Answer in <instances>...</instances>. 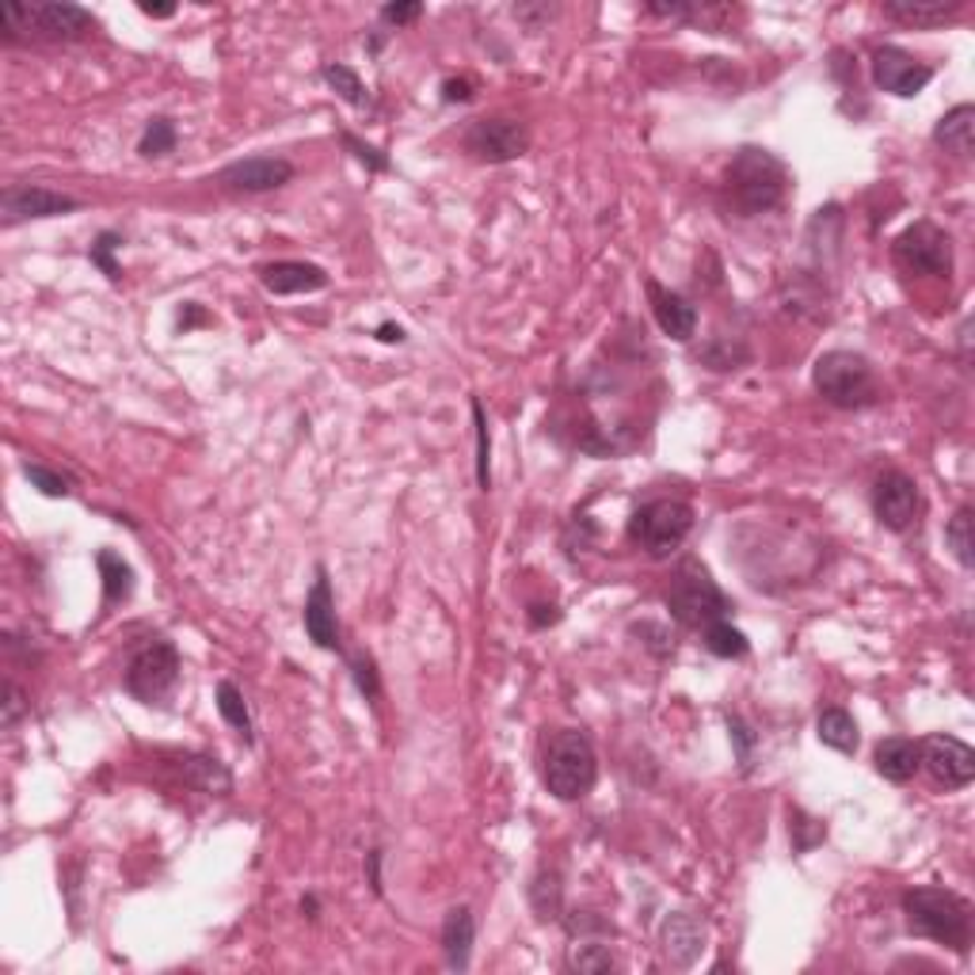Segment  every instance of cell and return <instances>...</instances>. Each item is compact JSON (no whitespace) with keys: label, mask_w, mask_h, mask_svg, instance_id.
<instances>
[{"label":"cell","mask_w":975,"mask_h":975,"mask_svg":"<svg viewBox=\"0 0 975 975\" xmlns=\"http://www.w3.org/2000/svg\"><path fill=\"white\" fill-rule=\"evenodd\" d=\"M907 930L914 938H930L953 953L972 949V903L949 888H911L903 896Z\"/></svg>","instance_id":"cell-1"},{"label":"cell","mask_w":975,"mask_h":975,"mask_svg":"<svg viewBox=\"0 0 975 975\" xmlns=\"http://www.w3.org/2000/svg\"><path fill=\"white\" fill-rule=\"evenodd\" d=\"M785 187H789L785 164L770 149H758V145H743L740 153L732 156L728 172H724V191H728L732 206L743 218L774 210L785 198Z\"/></svg>","instance_id":"cell-2"},{"label":"cell","mask_w":975,"mask_h":975,"mask_svg":"<svg viewBox=\"0 0 975 975\" xmlns=\"http://www.w3.org/2000/svg\"><path fill=\"white\" fill-rule=\"evenodd\" d=\"M541 781L557 800H583L599 781V755L580 728H560L541 751Z\"/></svg>","instance_id":"cell-3"},{"label":"cell","mask_w":975,"mask_h":975,"mask_svg":"<svg viewBox=\"0 0 975 975\" xmlns=\"http://www.w3.org/2000/svg\"><path fill=\"white\" fill-rule=\"evenodd\" d=\"M0 20H4L0 39L8 46L31 43V39L73 43V39H85L96 28V15L80 4H4Z\"/></svg>","instance_id":"cell-4"},{"label":"cell","mask_w":975,"mask_h":975,"mask_svg":"<svg viewBox=\"0 0 975 975\" xmlns=\"http://www.w3.org/2000/svg\"><path fill=\"white\" fill-rule=\"evenodd\" d=\"M667 610L671 617L686 629H705L713 622H724L732 614V599L716 587V580L709 576L705 565L698 560H686L675 572L671 587H667Z\"/></svg>","instance_id":"cell-5"},{"label":"cell","mask_w":975,"mask_h":975,"mask_svg":"<svg viewBox=\"0 0 975 975\" xmlns=\"http://www.w3.org/2000/svg\"><path fill=\"white\" fill-rule=\"evenodd\" d=\"M812 382H815V393L828 404H834V408L857 412L877 404V374H873L869 362L854 351L820 354L812 370Z\"/></svg>","instance_id":"cell-6"},{"label":"cell","mask_w":975,"mask_h":975,"mask_svg":"<svg viewBox=\"0 0 975 975\" xmlns=\"http://www.w3.org/2000/svg\"><path fill=\"white\" fill-rule=\"evenodd\" d=\"M127 690L142 705H164L179 682V651L168 636H142L127 659Z\"/></svg>","instance_id":"cell-7"},{"label":"cell","mask_w":975,"mask_h":975,"mask_svg":"<svg viewBox=\"0 0 975 975\" xmlns=\"http://www.w3.org/2000/svg\"><path fill=\"white\" fill-rule=\"evenodd\" d=\"M690 530H693V507L686 500L644 503V507L633 515V526H629V534L640 541V549L656 560L671 557Z\"/></svg>","instance_id":"cell-8"},{"label":"cell","mask_w":975,"mask_h":975,"mask_svg":"<svg viewBox=\"0 0 975 975\" xmlns=\"http://www.w3.org/2000/svg\"><path fill=\"white\" fill-rule=\"evenodd\" d=\"M896 260L903 263L911 275L949 278L953 275V241L945 229L933 221H914L896 237Z\"/></svg>","instance_id":"cell-9"},{"label":"cell","mask_w":975,"mask_h":975,"mask_svg":"<svg viewBox=\"0 0 975 975\" xmlns=\"http://www.w3.org/2000/svg\"><path fill=\"white\" fill-rule=\"evenodd\" d=\"M919 511H922V495L914 476L899 473V469H888V473L877 476V484H873V515H877L884 530L907 534L919 523Z\"/></svg>","instance_id":"cell-10"},{"label":"cell","mask_w":975,"mask_h":975,"mask_svg":"<svg viewBox=\"0 0 975 975\" xmlns=\"http://www.w3.org/2000/svg\"><path fill=\"white\" fill-rule=\"evenodd\" d=\"M0 210H4V226H20V221L39 218H65V213L80 210V198L43 184H12L0 195Z\"/></svg>","instance_id":"cell-11"},{"label":"cell","mask_w":975,"mask_h":975,"mask_svg":"<svg viewBox=\"0 0 975 975\" xmlns=\"http://www.w3.org/2000/svg\"><path fill=\"white\" fill-rule=\"evenodd\" d=\"M465 149L476 161L507 164V161H518V156L530 149V134H526V127L515 119H476L473 127L465 130Z\"/></svg>","instance_id":"cell-12"},{"label":"cell","mask_w":975,"mask_h":975,"mask_svg":"<svg viewBox=\"0 0 975 975\" xmlns=\"http://www.w3.org/2000/svg\"><path fill=\"white\" fill-rule=\"evenodd\" d=\"M922 747V766L938 785L945 789H964L975 778V751L956 735H930Z\"/></svg>","instance_id":"cell-13"},{"label":"cell","mask_w":975,"mask_h":975,"mask_svg":"<svg viewBox=\"0 0 975 975\" xmlns=\"http://www.w3.org/2000/svg\"><path fill=\"white\" fill-rule=\"evenodd\" d=\"M873 80H877L880 92L911 99L933 80V69L899 46H877V54H873Z\"/></svg>","instance_id":"cell-14"},{"label":"cell","mask_w":975,"mask_h":975,"mask_svg":"<svg viewBox=\"0 0 975 975\" xmlns=\"http://www.w3.org/2000/svg\"><path fill=\"white\" fill-rule=\"evenodd\" d=\"M294 179V164L286 156H244V161H233L229 168H221L218 184L226 191H241V195H263V191H278Z\"/></svg>","instance_id":"cell-15"},{"label":"cell","mask_w":975,"mask_h":975,"mask_svg":"<svg viewBox=\"0 0 975 975\" xmlns=\"http://www.w3.org/2000/svg\"><path fill=\"white\" fill-rule=\"evenodd\" d=\"M305 633L317 648L336 651L340 648V622H336V599H332V583H328V572L317 568V583H313L309 599H305L302 610Z\"/></svg>","instance_id":"cell-16"},{"label":"cell","mask_w":975,"mask_h":975,"mask_svg":"<svg viewBox=\"0 0 975 975\" xmlns=\"http://www.w3.org/2000/svg\"><path fill=\"white\" fill-rule=\"evenodd\" d=\"M659 941H664V956L671 968H693L698 964V956L705 953V941H709V930L701 919H693V914H671V919L664 922V930H659Z\"/></svg>","instance_id":"cell-17"},{"label":"cell","mask_w":975,"mask_h":975,"mask_svg":"<svg viewBox=\"0 0 975 975\" xmlns=\"http://www.w3.org/2000/svg\"><path fill=\"white\" fill-rule=\"evenodd\" d=\"M644 291H648L651 313H656V325L664 328V336H671V340L686 343L693 332H698V309H693V305L686 302L682 294H675V291H667V286H659L656 278H648V283H644Z\"/></svg>","instance_id":"cell-18"},{"label":"cell","mask_w":975,"mask_h":975,"mask_svg":"<svg viewBox=\"0 0 975 975\" xmlns=\"http://www.w3.org/2000/svg\"><path fill=\"white\" fill-rule=\"evenodd\" d=\"M260 283L263 291L271 294H313V291H325L328 275L325 267L317 263H305V260H278V263H263L260 267Z\"/></svg>","instance_id":"cell-19"},{"label":"cell","mask_w":975,"mask_h":975,"mask_svg":"<svg viewBox=\"0 0 975 975\" xmlns=\"http://www.w3.org/2000/svg\"><path fill=\"white\" fill-rule=\"evenodd\" d=\"M873 766H877V774L884 781L903 785L919 774L922 747L914 740H903V735H888V740H880L877 751H873Z\"/></svg>","instance_id":"cell-20"},{"label":"cell","mask_w":975,"mask_h":975,"mask_svg":"<svg viewBox=\"0 0 975 975\" xmlns=\"http://www.w3.org/2000/svg\"><path fill=\"white\" fill-rule=\"evenodd\" d=\"M884 15L903 28H941L964 8V0H884Z\"/></svg>","instance_id":"cell-21"},{"label":"cell","mask_w":975,"mask_h":975,"mask_svg":"<svg viewBox=\"0 0 975 975\" xmlns=\"http://www.w3.org/2000/svg\"><path fill=\"white\" fill-rule=\"evenodd\" d=\"M473 938H476V922L469 907H453L442 922V953L446 964L453 972H465L469 968V956H473Z\"/></svg>","instance_id":"cell-22"},{"label":"cell","mask_w":975,"mask_h":975,"mask_svg":"<svg viewBox=\"0 0 975 975\" xmlns=\"http://www.w3.org/2000/svg\"><path fill=\"white\" fill-rule=\"evenodd\" d=\"M933 142L945 149V153L968 161L972 149H975V107L961 103V107H953L949 114H941V122L933 127Z\"/></svg>","instance_id":"cell-23"},{"label":"cell","mask_w":975,"mask_h":975,"mask_svg":"<svg viewBox=\"0 0 975 975\" xmlns=\"http://www.w3.org/2000/svg\"><path fill=\"white\" fill-rule=\"evenodd\" d=\"M96 565H99V576H103V602H107V606H114V602H127L130 594H134V568H130L119 552L99 549Z\"/></svg>","instance_id":"cell-24"},{"label":"cell","mask_w":975,"mask_h":975,"mask_svg":"<svg viewBox=\"0 0 975 975\" xmlns=\"http://www.w3.org/2000/svg\"><path fill=\"white\" fill-rule=\"evenodd\" d=\"M815 728H820L823 747L839 751V755H854L857 743H862V735H857V721L846 713V709H823Z\"/></svg>","instance_id":"cell-25"},{"label":"cell","mask_w":975,"mask_h":975,"mask_svg":"<svg viewBox=\"0 0 975 975\" xmlns=\"http://www.w3.org/2000/svg\"><path fill=\"white\" fill-rule=\"evenodd\" d=\"M184 778L195 785V789H202V792H229L233 789V778H229V770L226 766L218 763V758H210V755H187L184 758Z\"/></svg>","instance_id":"cell-26"},{"label":"cell","mask_w":975,"mask_h":975,"mask_svg":"<svg viewBox=\"0 0 975 975\" xmlns=\"http://www.w3.org/2000/svg\"><path fill=\"white\" fill-rule=\"evenodd\" d=\"M701 633H705V648L713 651L716 659H743V656H747V651H751L747 636L735 629L728 617H724V622L705 625V629H701Z\"/></svg>","instance_id":"cell-27"},{"label":"cell","mask_w":975,"mask_h":975,"mask_svg":"<svg viewBox=\"0 0 975 975\" xmlns=\"http://www.w3.org/2000/svg\"><path fill=\"white\" fill-rule=\"evenodd\" d=\"M179 142V130L172 119H164V114H156V119H149L142 142H138V153L145 156V161H161V156H168L172 149H176Z\"/></svg>","instance_id":"cell-28"},{"label":"cell","mask_w":975,"mask_h":975,"mask_svg":"<svg viewBox=\"0 0 975 975\" xmlns=\"http://www.w3.org/2000/svg\"><path fill=\"white\" fill-rule=\"evenodd\" d=\"M218 713L226 716L229 728L241 732V740H244V743H252V716H248L244 693L237 690L233 682H218Z\"/></svg>","instance_id":"cell-29"},{"label":"cell","mask_w":975,"mask_h":975,"mask_svg":"<svg viewBox=\"0 0 975 975\" xmlns=\"http://www.w3.org/2000/svg\"><path fill=\"white\" fill-rule=\"evenodd\" d=\"M325 80H328V85H332V92L340 96L343 103H351V107H366V103H370L366 85H362L359 73H354L351 65H340V62L325 65Z\"/></svg>","instance_id":"cell-30"},{"label":"cell","mask_w":975,"mask_h":975,"mask_svg":"<svg viewBox=\"0 0 975 975\" xmlns=\"http://www.w3.org/2000/svg\"><path fill=\"white\" fill-rule=\"evenodd\" d=\"M945 541L953 549V557L961 560V568L975 565V541H972V507H961L945 526Z\"/></svg>","instance_id":"cell-31"},{"label":"cell","mask_w":975,"mask_h":975,"mask_svg":"<svg viewBox=\"0 0 975 975\" xmlns=\"http://www.w3.org/2000/svg\"><path fill=\"white\" fill-rule=\"evenodd\" d=\"M568 964H572L580 975H602V972L614 968V956H610V949L599 945V941H580V945H572Z\"/></svg>","instance_id":"cell-32"},{"label":"cell","mask_w":975,"mask_h":975,"mask_svg":"<svg viewBox=\"0 0 975 975\" xmlns=\"http://www.w3.org/2000/svg\"><path fill=\"white\" fill-rule=\"evenodd\" d=\"M473 427H476V484L481 492L492 488V439H488V419H484V404L473 401Z\"/></svg>","instance_id":"cell-33"},{"label":"cell","mask_w":975,"mask_h":975,"mask_svg":"<svg viewBox=\"0 0 975 975\" xmlns=\"http://www.w3.org/2000/svg\"><path fill=\"white\" fill-rule=\"evenodd\" d=\"M701 362H705L709 370H735L740 362H747V347L743 343H728L724 336H716L713 343L705 347V351L698 354Z\"/></svg>","instance_id":"cell-34"},{"label":"cell","mask_w":975,"mask_h":975,"mask_svg":"<svg viewBox=\"0 0 975 975\" xmlns=\"http://www.w3.org/2000/svg\"><path fill=\"white\" fill-rule=\"evenodd\" d=\"M119 244H122V237L114 233V229H107V233H99L92 241V248H88V260H92L96 267L111 278V283H119V278H122V267L114 263V248H119Z\"/></svg>","instance_id":"cell-35"},{"label":"cell","mask_w":975,"mask_h":975,"mask_svg":"<svg viewBox=\"0 0 975 975\" xmlns=\"http://www.w3.org/2000/svg\"><path fill=\"white\" fill-rule=\"evenodd\" d=\"M23 476H28V481L35 484L43 495H50V500H65V495L73 492L69 476L54 473V469H46V465H31V461H28V465H23Z\"/></svg>","instance_id":"cell-36"},{"label":"cell","mask_w":975,"mask_h":975,"mask_svg":"<svg viewBox=\"0 0 975 975\" xmlns=\"http://www.w3.org/2000/svg\"><path fill=\"white\" fill-rule=\"evenodd\" d=\"M728 735L735 743V758H740V770H751V755H755V732L743 724V716L728 713Z\"/></svg>","instance_id":"cell-37"},{"label":"cell","mask_w":975,"mask_h":975,"mask_svg":"<svg viewBox=\"0 0 975 975\" xmlns=\"http://www.w3.org/2000/svg\"><path fill=\"white\" fill-rule=\"evenodd\" d=\"M351 675H354V686H359V693L366 701H374L377 693H382V682H377V667L370 656H354L351 659Z\"/></svg>","instance_id":"cell-38"},{"label":"cell","mask_w":975,"mask_h":975,"mask_svg":"<svg viewBox=\"0 0 975 975\" xmlns=\"http://www.w3.org/2000/svg\"><path fill=\"white\" fill-rule=\"evenodd\" d=\"M792 820H797V823H792V828H789V831H797V839H792V846H797L800 854H808V850H812L815 842H823V839H828V828H823L820 820H808L804 812H792Z\"/></svg>","instance_id":"cell-39"},{"label":"cell","mask_w":975,"mask_h":975,"mask_svg":"<svg viewBox=\"0 0 975 975\" xmlns=\"http://www.w3.org/2000/svg\"><path fill=\"white\" fill-rule=\"evenodd\" d=\"M343 145L351 149V153H354V161H362L370 172H390V156H385L377 145L362 142V138H354V134H343Z\"/></svg>","instance_id":"cell-40"},{"label":"cell","mask_w":975,"mask_h":975,"mask_svg":"<svg viewBox=\"0 0 975 975\" xmlns=\"http://www.w3.org/2000/svg\"><path fill=\"white\" fill-rule=\"evenodd\" d=\"M0 705H4V713H0V724H4V728H15V721L28 713V705H23V693H20V686H15V682H4V701H0Z\"/></svg>","instance_id":"cell-41"},{"label":"cell","mask_w":975,"mask_h":975,"mask_svg":"<svg viewBox=\"0 0 975 975\" xmlns=\"http://www.w3.org/2000/svg\"><path fill=\"white\" fill-rule=\"evenodd\" d=\"M424 15V4H385L382 8V20L393 23V28H404V23L419 20Z\"/></svg>","instance_id":"cell-42"},{"label":"cell","mask_w":975,"mask_h":975,"mask_svg":"<svg viewBox=\"0 0 975 975\" xmlns=\"http://www.w3.org/2000/svg\"><path fill=\"white\" fill-rule=\"evenodd\" d=\"M469 99H473V80L458 77L442 85V103H469Z\"/></svg>","instance_id":"cell-43"},{"label":"cell","mask_w":975,"mask_h":975,"mask_svg":"<svg viewBox=\"0 0 975 975\" xmlns=\"http://www.w3.org/2000/svg\"><path fill=\"white\" fill-rule=\"evenodd\" d=\"M515 15H518V20H530V31H537V28H541V23H545V20H549V15H552V8H545V4H541V8H530V4H518V8H515Z\"/></svg>","instance_id":"cell-44"},{"label":"cell","mask_w":975,"mask_h":975,"mask_svg":"<svg viewBox=\"0 0 975 975\" xmlns=\"http://www.w3.org/2000/svg\"><path fill=\"white\" fill-rule=\"evenodd\" d=\"M366 873H370V888H374V896H382V850H370L366 854Z\"/></svg>","instance_id":"cell-45"},{"label":"cell","mask_w":975,"mask_h":975,"mask_svg":"<svg viewBox=\"0 0 975 975\" xmlns=\"http://www.w3.org/2000/svg\"><path fill=\"white\" fill-rule=\"evenodd\" d=\"M377 340H382V343H404V340H408V332H404L401 325H382V328H377Z\"/></svg>","instance_id":"cell-46"},{"label":"cell","mask_w":975,"mask_h":975,"mask_svg":"<svg viewBox=\"0 0 975 975\" xmlns=\"http://www.w3.org/2000/svg\"><path fill=\"white\" fill-rule=\"evenodd\" d=\"M202 320H206V317H202V313H198V305H195V302H187V305H184V313H179V328H184V332H187V328H191V325H202Z\"/></svg>","instance_id":"cell-47"},{"label":"cell","mask_w":975,"mask_h":975,"mask_svg":"<svg viewBox=\"0 0 975 975\" xmlns=\"http://www.w3.org/2000/svg\"><path fill=\"white\" fill-rule=\"evenodd\" d=\"M142 12L145 15H153V20H168V15H176V4H142Z\"/></svg>","instance_id":"cell-48"},{"label":"cell","mask_w":975,"mask_h":975,"mask_svg":"<svg viewBox=\"0 0 975 975\" xmlns=\"http://www.w3.org/2000/svg\"><path fill=\"white\" fill-rule=\"evenodd\" d=\"M317 911H320L317 896H305V899H302V914H305V919H320V914H317Z\"/></svg>","instance_id":"cell-49"}]
</instances>
